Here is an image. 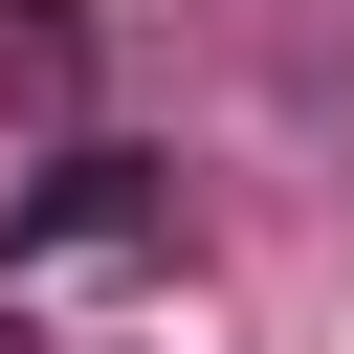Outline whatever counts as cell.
<instances>
[{"mask_svg": "<svg viewBox=\"0 0 354 354\" xmlns=\"http://www.w3.org/2000/svg\"><path fill=\"white\" fill-rule=\"evenodd\" d=\"M177 199H155V155H44L22 199H0V288H66V266H133Z\"/></svg>", "mask_w": 354, "mask_h": 354, "instance_id": "obj_1", "label": "cell"}, {"mask_svg": "<svg viewBox=\"0 0 354 354\" xmlns=\"http://www.w3.org/2000/svg\"><path fill=\"white\" fill-rule=\"evenodd\" d=\"M0 88H44V111H66V88H88V22H66V0H0Z\"/></svg>", "mask_w": 354, "mask_h": 354, "instance_id": "obj_2", "label": "cell"}, {"mask_svg": "<svg viewBox=\"0 0 354 354\" xmlns=\"http://www.w3.org/2000/svg\"><path fill=\"white\" fill-rule=\"evenodd\" d=\"M0 354H22V332H0Z\"/></svg>", "mask_w": 354, "mask_h": 354, "instance_id": "obj_3", "label": "cell"}]
</instances>
